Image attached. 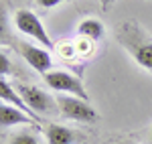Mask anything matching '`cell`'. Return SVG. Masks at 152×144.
Segmentation results:
<instances>
[{"label": "cell", "mask_w": 152, "mask_h": 144, "mask_svg": "<svg viewBox=\"0 0 152 144\" xmlns=\"http://www.w3.org/2000/svg\"><path fill=\"white\" fill-rule=\"evenodd\" d=\"M150 138H152V134H150Z\"/></svg>", "instance_id": "16"}, {"label": "cell", "mask_w": 152, "mask_h": 144, "mask_svg": "<svg viewBox=\"0 0 152 144\" xmlns=\"http://www.w3.org/2000/svg\"><path fill=\"white\" fill-rule=\"evenodd\" d=\"M122 144H132V142H122Z\"/></svg>", "instance_id": "15"}, {"label": "cell", "mask_w": 152, "mask_h": 144, "mask_svg": "<svg viewBox=\"0 0 152 144\" xmlns=\"http://www.w3.org/2000/svg\"><path fill=\"white\" fill-rule=\"evenodd\" d=\"M57 106L63 118L73 122H83V124H94L97 122V112L94 110V106L75 96H57Z\"/></svg>", "instance_id": "4"}, {"label": "cell", "mask_w": 152, "mask_h": 144, "mask_svg": "<svg viewBox=\"0 0 152 144\" xmlns=\"http://www.w3.org/2000/svg\"><path fill=\"white\" fill-rule=\"evenodd\" d=\"M0 99H2V104H8V106L18 108L20 112H24L26 116H31L35 122H41L39 114H35L33 110L26 106V102H24L23 97H20V94H18V91H16V89L6 81V77H2V79H0Z\"/></svg>", "instance_id": "7"}, {"label": "cell", "mask_w": 152, "mask_h": 144, "mask_svg": "<svg viewBox=\"0 0 152 144\" xmlns=\"http://www.w3.org/2000/svg\"><path fill=\"white\" fill-rule=\"evenodd\" d=\"M10 144H39V138H37L35 134L23 130V132H18V134H14V136H12Z\"/></svg>", "instance_id": "11"}, {"label": "cell", "mask_w": 152, "mask_h": 144, "mask_svg": "<svg viewBox=\"0 0 152 144\" xmlns=\"http://www.w3.org/2000/svg\"><path fill=\"white\" fill-rule=\"evenodd\" d=\"M14 26L18 29V33L35 39L37 43H41L45 49H55V43L51 41V37H49V33L45 31L41 18H39L33 10L20 8V10L14 12Z\"/></svg>", "instance_id": "2"}, {"label": "cell", "mask_w": 152, "mask_h": 144, "mask_svg": "<svg viewBox=\"0 0 152 144\" xmlns=\"http://www.w3.org/2000/svg\"><path fill=\"white\" fill-rule=\"evenodd\" d=\"M16 49L18 53L23 55V59L39 73H49L53 71V57L49 53V49L45 47H37V45H31V43H16Z\"/></svg>", "instance_id": "6"}, {"label": "cell", "mask_w": 152, "mask_h": 144, "mask_svg": "<svg viewBox=\"0 0 152 144\" xmlns=\"http://www.w3.org/2000/svg\"><path fill=\"white\" fill-rule=\"evenodd\" d=\"M16 91L20 94L26 106L33 110L35 114H53L57 112V99L49 96L45 89L37 87V85H26V83H18L16 85Z\"/></svg>", "instance_id": "5"}, {"label": "cell", "mask_w": 152, "mask_h": 144, "mask_svg": "<svg viewBox=\"0 0 152 144\" xmlns=\"http://www.w3.org/2000/svg\"><path fill=\"white\" fill-rule=\"evenodd\" d=\"M45 138H47V144H77L79 136L67 126L45 124Z\"/></svg>", "instance_id": "9"}, {"label": "cell", "mask_w": 152, "mask_h": 144, "mask_svg": "<svg viewBox=\"0 0 152 144\" xmlns=\"http://www.w3.org/2000/svg\"><path fill=\"white\" fill-rule=\"evenodd\" d=\"M8 71H10V63H8V59H6L4 53H0V75L4 77Z\"/></svg>", "instance_id": "12"}, {"label": "cell", "mask_w": 152, "mask_h": 144, "mask_svg": "<svg viewBox=\"0 0 152 144\" xmlns=\"http://www.w3.org/2000/svg\"><path fill=\"white\" fill-rule=\"evenodd\" d=\"M16 124L37 126L39 122H35L31 116H26L24 112H20V110L14 108V106L2 104V106H0V126H2V128H10V126H16Z\"/></svg>", "instance_id": "8"}, {"label": "cell", "mask_w": 152, "mask_h": 144, "mask_svg": "<svg viewBox=\"0 0 152 144\" xmlns=\"http://www.w3.org/2000/svg\"><path fill=\"white\" fill-rule=\"evenodd\" d=\"M99 4H102V6H104V8H107V6H110V4H112V0H99Z\"/></svg>", "instance_id": "14"}, {"label": "cell", "mask_w": 152, "mask_h": 144, "mask_svg": "<svg viewBox=\"0 0 152 144\" xmlns=\"http://www.w3.org/2000/svg\"><path fill=\"white\" fill-rule=\"evenodd\" d=\"M77 33H79V37H81V39L95 43V41H99V39L104 37L105 26L99 23L97 18H83L81 23L77 24Z\"/></svg>", "instance_id": "10"}, {"label": "cell", "mask_w": 152, "mask_h": 144, "mask_svg": "<svg viewBox=\"0 0 152 144\" xmlns=\"http://www.w3.org/2000/svg\"><path fill=\"white\" fill-rule=\"evenodd\" d=\"M120 29V41L130 51L134 61L152 73V39H148L136 24H124Z\"/></svg>", "instance_id": "1"}, {"label": "cell", "mask_w": 152, "mask_h": 144, "mask_svg": "<svg viewBox=\"0 0 152 144\" xmlns=\"http://www.w3.org/2000/svg\"><path fill=\"white\" fill-rule=\"evenodd\" d=\"M35 2L41 6V8H55V6L61 4L63 0H35Z\"/></svg>", "instance_id": "13"}, {"label": "cell", "mask_w": 152, "mask_h": 144, "mask_svg": "<svg viewBox=\"0 0 152 144\" xmlns=\"http://www.w3.org/2000/svg\"><path fill=\"white\" fill-rule=\"evenodd\" d=\"M45 83L49 89L59 91V94H67V96H75L87 99L89 102V94L85 89V85L81 83V79L77 75H73L69 71H61V69H53V71L45 73Z\"/></svg>", "instance_id": "3"}]
</instances>
